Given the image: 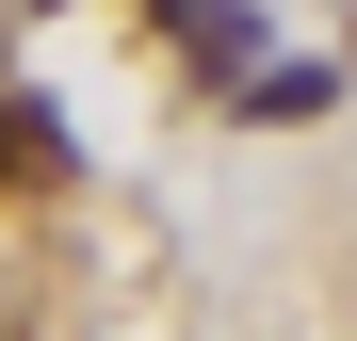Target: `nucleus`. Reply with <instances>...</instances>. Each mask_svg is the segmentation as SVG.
<instances>
[{"label":"nucleus","mask_w":357,"mask_h":341,"mask_svg":"<svg viewBox=\"0 0 357 341\" xmlns=\"http://www.w3.org/2000/svg\"><path fill=\"white\" fill-rule=\"evenodd\" d=\"M66 179H82L66 114H49V98H0V195H66Z\"/></svg>","instance_id":"nucleus-1"}]
</instances>
